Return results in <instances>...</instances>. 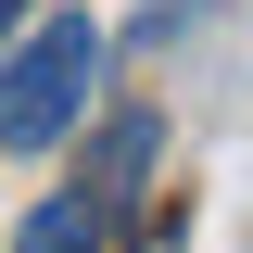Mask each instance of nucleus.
<instances>
[{
  "label": "nucleus",
  "instance_id": "7ed1b4c3",
  "mask_svg": "<svg viewBox=\"0 0 253 253\" xmlns=\"http://www.w3.org/2000/svg\"><path fill=\"white\" fill-rule=\"evenodd\" d=\"M152 152H165V126H152V114H114V139H101V165H89V190H101V203H126Z\"/></svg>",
  "mask_w": 253,
  "mask_h": 253
},
{
  "label": "nucleus",
  "instance_id": "f03ea898",
  "mask_svg": "<svg viewBox=\"0 0 253 253\" xmlns=\"http://www.w3.org/2000/svg\"><path fill=\"white\" fill-rule=\"evenodd\" d=\"M101 241H114V203H101V190H51V203L13 228V253H101Z\"/></svg>",
  "mask_w": 253,
  "mask_h": 253
},
{
  "label": "nucleus",
  "instance_id": "20e7f679",
  "mask_svg": "<svg viewBox=\"0 0 253 253\" xmlns=\"http://www.w3.org/2000/svg\"><path fill=\"white\" fill-rule=\"evenodd\" d=\"M126 253H190V228H177V215H152V228H139Z\"/></svg>",
  "mask_w": 253,
  "mask_h": 253
},
{
  "label": "nucleus",
  "instance_id": "f257e3e1",
  "mask_svg": "<svg viewBox=\"0 0 253 253\" xmlns=\"http://www.w3.org/2000/svg\"><path fill=\"white\" fill-rule=\"evenodd\" d=\"M89 76H101V26L89 13H51L26 51H0V152H51L89 114Z\"/></svg>",
  "mask_w": 253,
  "mask_h": 253
},
{
  "label": "nucleus",
  "instance_id": "39448f33",
  "mask_svg": "<svg viewBox=\"0 0 253 253\" xmlns=\"http://www.w3.org/2000/svg\"><path fill=\"white\" fill-rule=\"evenodd\" d=\"M26 13H38V0H0V38H13V26H26Z\"/></svg>",
  "mask_w": 253,
  "mask_h": 253
}]
</instances>
